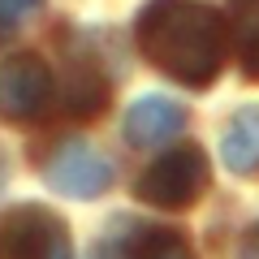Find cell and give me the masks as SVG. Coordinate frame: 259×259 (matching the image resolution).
Here are the masks:
<instances>
[{
    "label": "cell",
    "instance_id": "obj_1",
    "mask_svg": "<svg viewBox=\"0 0 259 259\" xmlns=\"http://www.w3.org/2000/svg\"><path fill=\"white\" fill-rule=\"evenodd\" d=\"M139 48L160 74L190 87H207L225 65L221 13L194 0H151L139 13Z\"/></svg>",
    "mask_w": 259,
    "mask_h": 259
},
{
    "label": "cell",
    "instance_id": "obj_2",
    "mask_svg": "<svg viewBox=\"0 0 259 259\" xmlns=\"http://www.w3.org/2000/svg\"><path fill=\"white\" fill-rule=\"evenodd\" d=\"M207 177H212V168H207L203 147L182 143V147L156 156L147 168H143L139 199H147L151 207H168V212H177V207H190L194 199L207 190Z\"/></svg>",
    "mask_w": 259,
    "mask_h": 259
},
{
    "label": "cell",
    "instance_id": "obj_3",
    "mask_svg": "<svg viewBox=\"0 0 259 259\" xmlns=\"http://www.w3.org/2000/svg\"><path fill=\"white\" fill-rule=\"evenodd\" d=\"M44 182L65 199H100L112 186V164L82 139H61L44 160Z\"/></svg>",
    "mask_w": 259,
    "mask_h": 259
},
{
    "label": "cell",
    "instance_id": "obj_4",
    "mask_svg": "<svg viewBox=\"0 0 259 259\" xmlns=\"http://www.w3.org/2000/svg\"><path fill=\"white\" fill-rule=\"evenodd\" d=\"M5 259H74L65 221L39 203H22L5 229Z\"/></svg>",
    "mask_w": 259,
    "mask_h": 259
},
{
    "label": "cell",
    "instance_id": "obj_5",
    "mask_svg": "<svg viewBox=\"0 0 259 259\" xmlns=\"http://www.w3.org/2000/svg\"><path fill=\"white\" fill-rule=\"evenodd\" d=\"M52 74L30 52H13L0 65V117L5 121H35L48 108Z\"/></svg>",
    "mask_w": 259,
    "mask_h": 259
},
{
    "label": "cell",
    "instance_id": "obj_6",
    "mask_svg": "<svg viewBox=\"0 0 259 259\" xmlns=\"http://www.w3.org/2000/svg\"><path fill=\"white\" fill-rule=\"evenodd\" d=\"M100 259H194L186 238L177 229H164V225H143L121 216L112 225V233L104 238Z\"/></svg>",
    "mask_w": 259,
    "mask_h": 259
},
{
    "label": "cell",
    "instance_id": "obj_7",
    "mask_svg": "<svg viewBox=\"0 0 259 259\" xmlns=\"http://www.w3.org/2000/svg\"><path fill=\"white\" fill-rule=\"evenodd\" d=\"M186 130V108L168 95H139L125 108V139L134 147H160Z\"/></svg>",
    "mask_w": 259,
    "mask_h": 259
},
{
    "label": "cell",
    "instance_id": "obj_8",
    "mask_svg": "<svg viewBox=\"0 0 259 259\" xmlns=\"http://www.w3.org/2000/svg\"><path fill=\"white\" fill-rule=\"evenodd\" d=\"M221 160L229 173H259V108H238L229 117L221 139Z\"/></svg>",
    "mask_w": 259,
    "mask_h": 259
},
{
    "label": "cell",
    "instance_id": "obj_9",
    "mask_svg": "<svg viewBox=\"0 0 259 259\" xmlns=\"http://www.w3.org/2000/svg\"><path fill=\"white\" fill-rule=\"evenodd\" d=\"M233 48L242 56V69L259 78V0H233Z\"/></svg>",
    "mask_w": 259,
    "mask_h": 259
},
{
    "label": "cell",
    "instance_id": "obj_10",
    "mask_svg": "<svg viewBox=\"0 0 259 259\" xmlns=\"http://www.w3.org/2000/svg\"><path fill=\"white\" fill-rule=\"evenodd\" d=\"M65 108L74 112V117H95V112H104L108 108V82H104V74L78 69V74L69 78V87H65Z\"/></svg>",
    "mask_w": 259,
    "mask_h": 259
},
{
    "label": "cell",
    "instance_id": "obj_11",
    "mask_svg": "<svg viewBox=\"0 0 259 259\" xmlns=\"http://www.w3.org/2000/svg\"><path fill=\"white\" fill-rule=\"evenodd\" d=\"M39 9V0H0V30H13Z\"/></svg>",
    "mask_w": 259,
    "mask_h": 259
}]
</instances>
